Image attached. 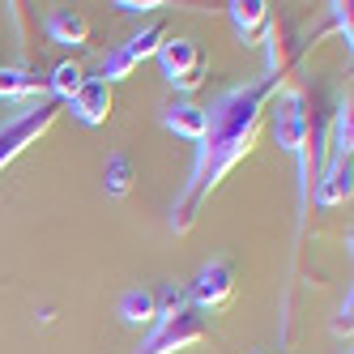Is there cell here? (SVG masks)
I'll use <instances>...</instances> for the list:
<instances>
[{"label": "cell", "mask_w": 354, "mask_h": 354, "mask_svg": "<svg viewBox=\"0 0 354 354\" xmlns=\"http://www.w3.org/2000/svg\"><path fill=\"white\" fill-rule=\"evenodd\" d=\"M133 184H137L133 162L124 158V154H111V158H107V171H103V188H107V196H111V201H124V196L133 192Z\"/></svg>", "instance_id": "15"}, {"label": "cell", "mask_w": 354, "mask_h": 354, "mask_svg": "<svg viewBox=\"0 0 354 354\" xmlns=\"http://www.w3.org/2000/svg\"><path fill=\"white\" fill-rule=\"evenodd\" d=\"M231 21H235V35H239V43H261L265 35H269V26H273V17H269V5L265 0H231Z\"/></svg>", "instance_id": "10"}, {"label": "cell", "mask_w": 354, "mask_h": 354, "mask_svg": "<svg viewBox=\"0 0 354 354\" xmlns=\"http://www.w3.org/2000/svg\"><path fill=\"white\" fill-rule=\"evenodd\" d=\"M277 90H282V77L265 73V77H257V82L222 90L205 107V137L196 141L192 175H188L180 201L171 205V231L175 235L192 231L201 205H205V201L218 192V184L252 154V149H257L265 115H269V103H273Z\"/></svg>", "instance_id": "1"}, {"label": "cell", "mask_w": 354, "mask_h": 354, "mask_svg": "<svg viewBox=\"0 0 354 354\" xmlns=\"http://www.w3.org/2000/svg\"><path fill=\"white\" fill-rule=\"evenodd\" d=\"M354 192V162L350 158H333L328 171L316 180V209H333L342 201H350Z\"/></svg>", "instance_id": "9"}, {"label": "cell", "mask_w": 354, "mask_h": 354, "mask_svg": "<svg viewBox=\"0 0 354 354\" xmlns=\"http://www.w3.org/2000/svg\"><path fill=\"white\" fill-rule=\"evenodd\" d=\"M115 316L124 324H133V328H149L158 320V295L149 290V286H133V290H124L120 303H115Z\"/></svg>", "instance_id": "11"}, {"label": "cell", "mask_w": 354, "mask_h": 354, "mask_svg": "<svg viewBox=\"0 0 354 354\" xmlns=\"http://www.w3.org/2000/svg\"><path fill=\"white\" fill-rule=\"evenodd\" d=\"M162 124L184 141H201L205 137V107H196L192 98H180V103L162 107Z\"/></svg>", "instance_id": "13"}, {"label": "cell", "mask_w": 354, "mask_h": 354, "mask_svg": "<svg viewBox=\"0 0 354 354\" xmlns=\"http://www.w3.org/2000/svg\"><path fill=\"white\" fill-rule=\"evenodd\" d=\"M328 17H333V26H337V35L346 39V47L354 43V30H350V5H342V0H333L328 5Z\"/></svg>", "instance_id": "18"}, {"label": "cell", "mask_w": 354, "mask_h": 354, "mask_svg": "<svg viewBox=\"0 0 354 354\" xmlns=\"http://www.w3.org/2000/svg\"><path fill=\"white\" fill-rule=\"evenodd\" d=\"M167 43V30L158 26H145V30H137L129 43H120L115 52H107L103 56V64H98V77H103L107 86H115V82H124V77H133V68L141 64V60H149V56H158V47Z\"/></svg>", "instance_id": "5"}, {"label": "cell", "mask_w": 354, "mask_h": 354, "mask_svg": "<svg viewBox=\"0 0 354 354\" xmlns=\"http://www.w3.org/2000/svg\"><path fill=\"white\" fill-rule=\"evenodd\" d=\"M43 90H47V77H39L35 68H5L0 64V98H30V94L43 98Z\"/></svg>", "instance_id": "14"}, {"label": "cell", "mask_w": 354, "mask_h": 354, "mask_svg": "<svg viewBox=\"0 0 354 354\" xmlns=\"http://www.w3.org/2000/svg\"><path fill=\"white\" fill-rule=\"evenodd\" d=\"M350 312H354V295L346 290V303H342V312H337V324H333V328H337V337H346V342H350Z\"/></svg>", "instance_id": "19"}, {"label": "cell", "mask_w": 354, "mask_h": 354, "mask_svg": "<svg viewBox=\"0 0 354 354\" xmlns=\"http://www.w3.org/2000/svg\"><path fill=\"white\" fill-rule=\"evenodd\" d=\"M312 98L308 90H299V86H286V90H277L273 94V103H269V115H273V137H277V149H286V154L299 162V226L308 222L312 214V184H316V141H320V124L312 115Z\"/></svg>", "instance_id": "2"}, {"label": "cell", "mask_w": 354, "mask_h": 354, "mask_svg": "<svg viewBox=\"0 0 354 354\" xmlns=\"http://www.w3.org/2000/svg\"><path fill=\"white\" fill-rule=\"evenodd\" d=\"M231 295H235V269L226 265V261H209L205 269L196 273V282H192V290H188L192 308H201V312L226 308V303H231Z\"/></svg>", "instance_id": "7"}, {"label": "cell", "mask_w": 354, "mask_h": 354, "mask_svg": "<svg viewBox=\"0 0 354 354\" xmlns=\"http://www.w3.org/2000/svg\"><path fill=\"white\" fill-rule=\"evenodd\" d=\"M111 107H115V98H111V86H107L103 77H86L82 90L68 98V111L77 115L82 124H90V129L107 124V120H111Z\"/></svg>", "instance_id": "8"}, {"label": "cell", "mask_w": 354, "mask_h": 354, "mask_svg": "<svg viewBox=\"0 0 354 354\" xmlns=\"http://www.w3.org/2000/svg\"><path fill=\"white\" fill-rule=\"evenodd\" d=\"M82 82H86L82 64L64 60V64H56V68H52V77H47V90H52V98H56V103H68V98L82 90Z\"/></svg>", "instance_id": "17"}, {"label": "cell", "mask_w": 354, "mask_h": 354, "mask_svg": "<svg viewBox=\"0 0 354 354\" xmlns=\"http://www.w3.org/2000/svg\"><path fill=\"white\" fill-rule=\"evenodd\" d=\"M47 39L60 47H86L90 43V21L77 9H52L47 17Z\"/></svg>", "instance_id": "12"}, {"label": "cell", "mask_w": 354, "mask_h": 354, "mask_svg": "<svg viewBox=\"0 0 354 354\" xmlns=\"http://www.w3.org/2000/svg\"><path fill=\"white\" fill-rule=\"evenodd\" d=\"M350 154H354V103L346 94L333 115V158H350Z\"/></svg>", "instance_id": "16"}, {"label": "cell", "mask_w": 354, "mask_h": 354, "mask_svg": "<svg viewBox=\"0 0 354 354\" xmlns=\"http://www.w3.org/2000/svg\"><path fill=\"white\" fill-rule=\"evenodd\" d=\"M205 337H209V320H205V312H201V308H192V303H188L184 312H175L167 320L149 324V337L133 354H175V350H188V346L205 342Z\"/></svg>", "instance_id": "4"}, {"label": "cell", "mask_w": 354, "mask_h": 354, "mask_svg": "<svg viewBox=\"0 0 354 354\" xmlns=\"http://www.w3.org/2000/svg\"><path fill=\"white\" fill-rule=\"evenodd\" d=\"M60 111H64V103H56V98H39V103H30L26 111H17L13 120H5L0 124V171H5L13 158H21L26 149L39 141V137H47V129L60 120Z\"/></svg>", "instance_id": "3"}, {"label": "cell", "mask_w": 354, "mask_h": 354, "mask_svg": "<svg viewBox=\"0 0 354 354\" xmlns=\"http://www.w3.org/2000/svg\"><path fill=\"white\" fill-rule=\"evenodd\" d=\"M158 64H162V77L180 90V94H192L201 82H205V56L192 39H171L158 47Z\"/></svg>", "instance_id": "6"}, {"label": "cell", "mask_w": 354, "mask_h": 354, "mask_svg": "<svg viewBox=\"0 0 354 354\" xmlns=\"http://www.w3.org/2000/svg\"><path fill=\"white\" fill-rule=\"evenodd\" d=\"M115 9H120V13H133V17H137V13H149V9H162V5H158V0H141V5H137V0H120Z\"/></svg>", "instance_id": "20"}]
</instances>
